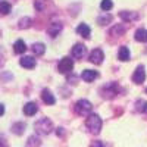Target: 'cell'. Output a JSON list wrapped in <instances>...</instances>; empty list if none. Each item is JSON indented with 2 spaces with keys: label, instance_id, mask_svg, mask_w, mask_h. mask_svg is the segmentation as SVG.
<instances>
[{
  "label": "cell",
  "instance_id": "6da1fadb",
  "mask_svg": "<svg viewBox=\"0 0 147 147\" xmlns=\"http://www.w3.org/2000/svg\"><path fill=\"white\" fill-rule=\"evenodd\" d=\"M85 124H87V128L91 132H94V134H99L100 129H102V119H100L99 115H96V113L88 115L87 122H85Z\"/></svg>",
  "mask_w": 147,
  "mask_h": 147
},
{
  "label": "cell",
  "instance_id": "7a4b0ae2",
  "mask_svg": "<svg viewBox=\"0 0 147 147\" xmlns=\"http://www.w3.org/2000/svg\"><path fill=\"white\" fill-rule=\"evenodd\" d=\"M52 129H53V124H52V121H50V119H47V118L40 119V121L35 124V131L38 132V134H43V136H47V134H50Z\"/></svg>",
  "mask_w": 147,
  "mask_h": 147
},
{
  "label": "cell",
  "instance_id": "3957f363",
  "mask_svg": "<svg viewBox=\"0 0 147 147\" xmlns=\"http://www.w3.org/2000/svg\"><path fill=\"white\" fill-rule=\"evenodd\" d=\"M91 109H93V105L88 100H85V99L78 100L77 105H75V112L78 115H87V113L91 112Z\"/></svg>",
  "mask_w": 147,
  "mask_h": 147
},
{
  "label": "cell",
  "instance_id": "277c9868",
  "mask_svg": "<svg viewBox=\"0 0 147 147\" xmlns=\"http://www.w3.org/2000/svg\"><path fill=\"white\" fill-rule=\"evenodd\" d=\"M72 68H74V60L71 57H63L57 65V69L60 74H68L72 71Z\"/></svg>",
  "mask_w": 147,
  "mask_h": 147
},
{
  "label": "cell",
  "instance_id": "5b68a950",
  "mask_svg": "<svg viewBox=\"0 0 147 147\" xmlns=\"http://www.w3.org/2000/svg\"><path fill=\"white\" fill-rule=\"evenodd\" d=\"M103 59H105V53L102 49H94V50L90 53V62L91 63H96V65H99L103 62Z\"/></svg>",
  "mask_w": 147,
  "mask_h": 147
},
{
  "label": "cell",
  "instance_id": "8992f818",
  "mask_svg": "<svg viewBox=\"0 0 147 147\" xmlns=\"http://www.w3.org/2000/svg\"><path fill=\"white\" fill-rule=\"evenodd\" d=\"M144 80H146V71H144V66L140 65V66H137L136 72L132 74V81L136 84H141Z\"/></svg>",
  "mask_w": 147,
  "mask_h": 147
},
{
  "label": "cell",
  "instance_id": "52a82bcc",
  "mask_svg": "<svg viewBox=\"0 0 147 147\" xmlns=\"http://www.w3.org/2000/svg\"><path fill=\"white\" fill-rule=\"evenodd\" d=\"M85 53H87V47H85L84 44H75L72 47V56L74 57L81 59V57H84Z\"/></svg>",
  "mask_w": 147,
  "mask_h": 147
},
{
  "label": "cell",
  "instance_id": "ba28073f",
  "mask_svg": "<svg viewBox=\"0 0 147 147\" xmlns=\"http://www.w3.org/2000/svg\"><path fill=\"white\" fill-rule=\"evenodd\" d=\"M38 112V106H37L35 102H28L25 106H24V113L27 116H32Z\"/></svg>",
  "mask_w": 147,
  "mask_h": 147
},
{
  "label": "cell",
  "instance_id": "9c48e42d",
  "mask_svg": "<svg viewBox=\"0 0 147 147\" xmlns=\"http://www.w3.org/2000/svg\"><path fill=\"white\" fill-rule=\"evenodd\" d=\"M19 63H21V66L27 68V69H32V68L35 66V59H34L32 56H24V57L19 60Z\"/></svg>",
  "mask_w": 147,
  "mask_h": 147
},
{
  "label": "cell",
  "instance_id": "30bf717a",
  "mask_svg": "<svg viewBox=\"0 0 147 147\" xmlns=\"http://www.w3.org/2000/svg\"><path fill=\"white\" fill-rule=\"evenodd\" d=\"M41 99L46 105H55L56 103V99H55V96L52 94L50 90H43L41 91Z\"/></svg>",
  "mask_w": 147,
  "mask_h": 147
},
{
  "label": "cell",
  "instance_id": "8fae6325",
  "mask_svg": "<svg viewBox=\"0 0 147 147\" xmlns=\"http://www.w3.org/2000/svg\"><path fill=\"white\" fill-rule=\"evenodd\" d=\"M81 77H82V80L84 81H87V82H90V81H94L97 77H99V74H97V71H91V69H85V71H82V74H81Z\"/></svg>",
  "mask_w": 147,
  "mask_h": 147
},
{
  "label": "cell",
  "instance_id": "7c38bea8",
  "mask_svg": "<svg viewBox=\"0 0 147 147\" xmlns=\"http://www.w3.org/2000/svg\"><path fill=\"white\" fill-rule=\"evenodd\" d=\"M60 31H62V24H59V22H53L52 25L47 28V32H49V35H50V37H53V38H55L56 35H59V32H60Z\"/></svg>",
  "mask_w": 147,
  "mask_h": 147
},
{
  "label": "cell",
  "instance_id": "4fadbf2b",
  "mask_svg": "<svg viewBox=\"0 0 147 147\" xmlns=\"http://www.w3.org/2000/svg\"><path fill=\"white\" fill-rule=\"evenodd\" d=\"M77 32L80 35H82L84 38H88L90 34H91V30H90V27L87 25V24H80V25L77 27Z\"/></svg>",
  "mask_w": 147,
  "mask_h": 147
},
{
  "label": "cell",
  "instance_id": "5bb4252c",
  "mask_svg": "<svg viewBox=\"0 0 147 147\" xmlns=\"http://www.w3.org/2000/svg\"><path fill=\"white\" fill-rule=\"evenodd\" d=\"M13 50H15V53H18V55L25 53V50H27V44H25V41H22V40H16V41H15V44H13Z\"/></svg>",
  "mask_w": 147,
  "mask_h": 147
},
{
  "label": "cell",
  "instance_id": "9a60e30c",
  "mask_svg": "<svg viewBox=\"0 0 147 147\" xmlns=\"http://www.w3.org/2000/svg\"><path fill=\"white\" fill-rule=\"evenodd\" d=\"M32 52H34L35 56H41L46 52V46L43 43H34L32 44Z\"/></svg>",
  "mask_w": 147,
  "mask_h": 147
},
{
  "label": "cell",
  "instance_id": "2e32d148",
  "mask_svg": "<svg viewBox=\"0 0 147 147\" xmlns=\"http://www.w3.org/2000/svg\"><path fill=\"white\" fill-rule=\"evenodd\" d=\"M136 40L141 41V43H147V30H144V28L137 30L136 31Z\"/></svg>",
  "mask_w": 147,
  "mask_h": 147
},
{
  "label": "cell",
  "instance_id": "e0dca14e",
  "mask_svg": "<svg viewBox=\"0 0 147 147\" xmlns=\"http://www.w3.org/2000/svg\"><path fill=\"white\" fill-rule=\"evenodd\" d=\"M119 16L124 19V21H134V19H137V18H138V15L136 13V12H127V10L121 12Z\"/></svg>",
  "mask_w": 147,
  "mask_h": 147
},
{
  "label": "cell",
  "instance_id": "ac0fdd59",
  "mask_svg": "<svg viewBox=\"0 0 147 147\" xmlns=\"http://www.w3.org/2000/svg\"><path fill=\"white\" fill-rule=\"evenodd\" d=\"M118 56H119L121 60H124V62H125V60H129V49L125 47V46H122V47L119 49Z\"/></svg>",
  "mask_w": 147,
  "mask_h": 147
},
{
  "label": "cell",
  "instance_id": "d6986e66",
  "mask_svg": "<svg viewBox=\"0 0 147 147\" xmlns=\"http://www.w3.org/2000/svg\"><path fill=\"white\" fill-rule=\"evenodd\" d=\"M136 109L138 110V112H141V113H147V102L143 100V99H138L136 102Z\"/></svg>",
  "mask_w": 147,
  "mask_h": 147
},
{
  "label": "cell",
  "instance_id": "ffe728a7",
  "mask_svg": "<svg viewBox=\"0 0 147 147\" xmlns=\"http://www.w3.org/2000/svg\"><path fill=\"white\" fill-rule=\"evenodd\" d=\"M110 21H112V16H110L109 13H103L99 16V19H97V22L100 24V25H106V24H109Z\"/></svg>",
  "mask_w": 147,
  "mask_h": 147
},
{
  "label": "cell",
  "instance_id": "44dd1931",
  "mask_svg": "<svg viewBox=\"0 0 147 147\" xmlns=\"http://www.w3.org/2000/svg\"><path fill=\"white\" fill-rule=\"evenodd\" d=\"M125 32V27L124 25H115L112 30H110V34L112 35H122Z\"/></svg>",
  "mask_w": 147,
  "mask_h": 147
},
{
  "label": "cell",
  "instance_id": "7402d4cb",
  "mask_svg": "<svg viewBox=\"0 0 147 147\" xmlns=\"http://www.w3.org/2000/svg\"><path fill=\"white\" fill-rule=\"evenodd\" d=\"M12 131L19 136V134H22L24 131H25V124H22V122H19V124H15L13 127H12Z\"/></svg>",
  "mask_w": 147,
  "mask_h": 147
},
{
  "label": "cell",
  "instance_id": "603a6c76",
  "mask_svg": "<svg viewBox=\"0 0 147 147\" xmlns=\"http://www.w3.org/2000/svg\"><path fill=\"white\" fill-rule=\"evenodd\" d=\"M10 9L12 7H10V5L7 2H5V0H3V2H0V12H2L3 15H7L10 12Z\"/></svg>",
  "mask_w": 147,
  "mask_h": 147
},
{
  "label": "cell",
  "instance_id": "cb8c5ba5",
  "mask_svg": "<svg viewBox=\"0 0 147 147\" xmlns=\"http://www.w3.org/2000/svg\"><path fill=\"white\" fill-rule=\"evenodd\" d=\"M100 7L103 9V10H110L113 7V3H112V0H102V3H100Z\"/></svg>",
  "mask_w": 147,
  "mask_h": 147
},
{
  "label": "cell",
  "instance_id": "d4e9b609",
  "mask_svg": "<svg viewBox=\"0 0 147 147\" xmlns=\"http://www.w3.org/2000/svg\"><path fill=\"white\" fill-rule=\"evenodd\" d=\"M28 147H37V146H40V138L38 137H35V136H32V137H30L28 138V144H27Z\"/></svg>",
  "mask_w": 147,
  "mask_h": 147
},
{
  "label": "cell",
  "instance_id": "484cf974",
  "mask_svg": "<svg viewBox=\"0 0 147 147\" xmlns=\"http://www.w3.org/2000/svg\"><path fill=\"white\" fill-rule=\"evenodd\" d=\"M30 25H31V19H30V18H22V19L19 21V25H18V27L22 30V28H28Z\"/></svg>",
  "mask_w": 147,
  "mask_h": 147
},
{
  "label": "cell",
  "instance_id": "4316f807",
  "mask_svg": "<svg viewBox=\"0 0 147 147\" xmlns=\"http://www.w3.org/2000/svg\"><path fill=\"white\" fill-rule=\"evenodd\" d=\"M91 147H103L102 141H94V144H91Z\"/></svg>",
  "mask_w": 147,
  "mask_h": 147
}]
</instances>
